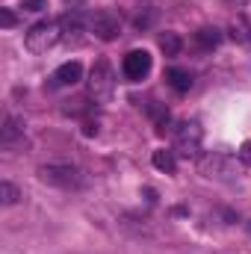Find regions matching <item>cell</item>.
I'll return each instance as SVG.
<instances>
[{
  "label": "cell",
  "mask_w": 251,
  "mask_h": 254,
  "mask_svg": "<svg viewBox=\"0 0 251 254\" xmlns=\"http://www.w3.org/2000/svg\"><path fill=\"white\" fill-rule=\"evenodd\" d=\"M181 48H184V42H181V36H178V33L166 30V33L160 36V51H163L166 57H178V54H181Z\"/></svg>",
  "instance_id": "14"
},
{
  "label": "cell",
  "mask_w": 251,
  "mask_h": 254,
  "mask_svg": "<svg viewBox=\"0 0 251 254\" xmlns=\"http://www.w3.org/2000/svg\"><path fill=\"white\" fill-rule=\"evenodd\" d=\"M39 181L57 190H77L80 187V169L71 163H45L39 166Z\"/></svg>",
  "instance_id": "3"
},
{
  "label": "cell",
  "mask_w": 251,
  "mask_h": 254,
  "mask_svg": "<svg viewBox=\"0 0 251 254\" xmlns=\"http://www.w3.org/2000/svg\"><path fill=\"white\" fill-rule=\"evenodd\" d=\"M151 163H154V169H160V172H166V175H175V172H178L175 151H166V148H160V151H154Z\"/></svg>",
  "instance_id": "13"
},
{
  "label": "cell",
  "mask_w": 251,
  "mask_h": 254,
  "mask_svg": "<svg viewBox=\"0 0 251 254\" xmlns=\"http://www.w3.org/2000/svg\"><path fill=\"white\" fill-rule=\"evenodd\" d=\"M166 80H169V86L175 89V92H189L192 89V74H189L187 68H169L166 71Z\"/></svg>",
  "instance_id": "12"
},
{
  "label": "cell",
  "mask_w": 251,
  "mask_h": 254,
  "mask_svg": "<svg viewBox=\"0 0 251 254\" xmlns=\"http://www.w3.org/2000/svg\"><path fill=\"white\" fill-rule=\"evenodd\" d=\"M83 80V65L77 63V60H71V63H63L54 74H51V89H60V86H77Z\"/></svg>",
  "instance_id": "8"
},
{
  "label": "cell",
  "mask_w": 251,
  "mask_h": 254,
  "mask_svg": "<svg viewBox=\"0 0 251 254\" xmlns=\"http://www.w3.org/2000/svg\"><path fill=\"white\" fill-rule=\"evenodd\" d=\"M21 198H24V192L18 190L12 181H3V184H0V204H3V207H15Z\"/></svg>",
  "instance_id": "15"
},
{
  "label": "cell",
  "mask_w": 251,
  "mask_h": 254,
  "mask_svg": "<svg viewBox=\"0 0 251 254\" xmlns=\"http://www.w3.org/2000/svg\"><path fill=\"white\" fill-rule=\"evenodd\" d=\"M18 142H24V122L9 113L3 119V127H0V145L3 148H15Z\"/></svg>",
  "instance_id": "9"
},
{
  "label": "cell",
  "mask_w": 251,
  "mask_h": 254,
  "mask_svg": "<svg viewBox=\"0 0 251 254\" xmlns=\"http://www.w3.org/2000/svg\"><path fill=\"white\" fill-rule=\"evenodd\" d=\"M116 92V74H113V65L110 60H95L92 71H89V95L98 101V104H107Z\"/></svg>",
  "instance_id": "2"
},
{
  "label": "cell",
  "mask_w": 251,
  "mask_h": 254,
  "mask_svg": "<svg viewBox=\"0 0 251 254\" xmlns=\"http://www.w3.org/2000/svg\"><path fill=\"white\" fill-rule=\"evenodd\" d=\"M60 39H63V27H60V21H39V24H33V27L27 30L24 45H27L30 54H48Z\"/></svg>",
  "instance_id": "1"
},
{
  "label": "cell",
  "mask_w": 251,
  "mask_h": 254,
  "mask_svg": "<svg viewBox=\"0 0 251 254\" xmlns=\"http://www.w3.org/2000/svg\"><path fill=\"white\" fill-rule=\"evenodd\" d=\"M201 142H204V130L198 122H184V125L175 127V151L181 154V157H198L201 154Z\"/></svg>",
  "instance_id": "4"
},
{
  "label": "cell",
  "mask_w": 251,
  "mask_h": 254,
  "mask_svg": "<svg viewBox=\"0 0 251 254\" xmlns=\"http://www.w3.org/2000/svg\"><path fill=\"white\" fill-rule=\"evenodd\" d=\"M148 113H151V119H154V125H157V133H166V127L172 122V113H169L163 104H151Z\"/></svg>",
  "instance_id": "17"
},
{
  "label": "cell",
  "mask_w": 251,
  "mask_h": 254,
  "mask_svg": "<svg viewBox=\"0 0 251 254\" xmlns=\"http://www.w3.org/2000/svg\"><path fill=\"white\" fill-rule=\"evenodd\" d=\"M95 133H98V125H92V122H89V125H86V136H95Z\"/></svg>",
  "instance_id": "21"
},
{
  "label": "cell",
  "mask_w": 251,
  "mask_h": 254,
  "mask_svg": "<svg viewBox=\"0 0 251 254\" xmlns=\"http://www.w3.org/2000/svg\"><path fill=\"white\" fill-rule=\"evenodd\" d=\"M89 33L101 42H116L122 36V18L110 9H98L92 18H89Z\"/></svg>",
  "instance_id": "5"
},
{
  "label": "cell",
  "mask_w": 251,
  "mask_h": 254,
  "mask_svg": "<svg viewBox=\"0 0 251 254\" xmlns=\"http://www.w3.org/2000/svg\"><path fill=\"white\" fill-rule=\"evenodd\" d=\"M195 45H198L201 51L219 48V45H222V30H216V27H201V30L195 33Z\"/></svg>",
  "instance_id": "11"
},
{
  "label": "cell",
  "mask_w": 251,
  "mask_h": 254,
  "mask_svg": "<svg viewBox=\"0 0 251 254\" xmlns=\"http://www.w3.org/2000/svg\"><path fill=\"white\" fill-rule=\"evenodd\" d=\"M237 157H240V163H243V166H249V169H251V139H246V142L240 145Z\"/></svg>",
  "instance_id": "18"
},
{
  "label": "cell",
  "mask_w": 251,
  "mask_h": 254,
  "mask_svg": "<svg viewBox=\"0 0 251 254\" xmlns=\"http://www.w3.org/2000/svg\"><path fill=\"white\" fill-rule=\"evenodd\" d=\"M198 169H201L204 178H231V175H234L231 160H228L225 154H207V157H201Z\"/></svg>",
  "instance_id": "7"
},
{
  "label": "cell",
  "mask_w": 251,
  "mask_h": 254,
  "mask_svg": "<svg viewBox=\"0 0 251 254\" xmlns=\"http://www.w3.org/2000/svg\"><path fill=\"white\" fill-rule=\"evenodd\" d=\"M231 39L234 42H240V45H251V27L246 18H237V21H231Z\"/></svg>",
  "instance_id": "16"
},
{
  "label": "cell",
  "mask_w": 251,
  "mask_h": 254,
  "mask_svg": "<svg viewBox=\"0 0 251 254\" xmlns=\"http://www.w3.org/2000/svg\"><path fill=\"white\" fill-rule=\"evenodd\" d=\"M122 71H125V77L130 83L145 80L151 74V54L148 51H130L125 57V63H122Z\"/></svg>",
  "instance_id": "6"
},
{
  "label": "cell",
  "mask_w": 251,
  "mask_h": 254,
  "mask_svg": "<svg viewBox=\"0 0 251 254\" xmlns=\"http://www.w3.org/2000/svg\"><path fill=\"white\" fill-rule=\"evenodd\" d=\"M45 6H48V0H24V3H21L24 12H42Z\"/></svg>",
  "instance_id": "20"
},
{
  "label": "cell",
  "mask_w": 251,
  "mask_h": 254,
  "mask_svg": "<svg viewBox=\"0 0 251 254\" xmlns=\"http://www.w3.org/2000/svg\"><path fill=\"white\" fill-rule=\"evenodd\" d=\"M60 27H63V39L68 45H80V33H83L80 12H65L63 18H60Z\"/></svg>",
  "instance_id": "10"
},
{
  "label": "cell",
  "mask_w": 251,
  "mask_h": 254,
  "mask_svg": "<svg viewBox=\"0 0 251 254\" xmlns=\"http://www.w3.org/2000/svg\"><path fill=\"white\" fill-rule=\"evenodd\" d=\"M15 24H18V18H15V12L3 6V9H0V27H6V30H9V27H15Z\"/></svg>",
  "instance_id": "19"
},
{
  "label": "cell",
  "mask_w": 251,
  "mask_h": 254,
  "mask_svg": "<svg viewBox=\"0 0 251 254\" xmlns=\"http://www.w3.org/2000/svg\"><path fill=\"white\" fill-rule=\"evenodd\" d=\"M249 231H251V225H249Z\"/></svg>",
  "instance_id": "22"
}]
</instances>
